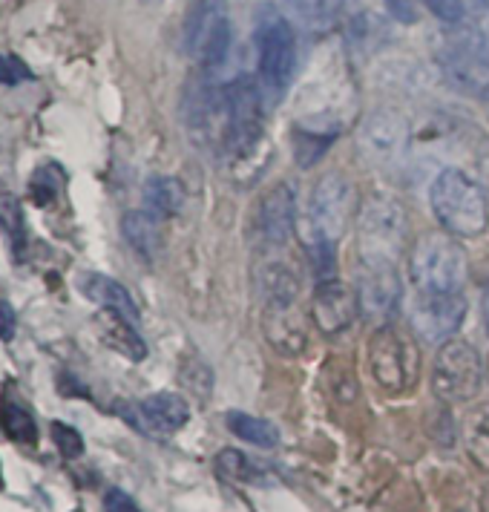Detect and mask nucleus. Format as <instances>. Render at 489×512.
Masks as SVG:
<instances>
[{
  "mask_svg": "<svg viewBox=\"0 0 489 512\" xmlns=\"http://www.w3.org/2000/svg\"><path fill=\"white\" fill-rule=\"evenodd\" d=\"M429 202L443 228L455 236H478L487 228V193L464 170H443L432 182Z\"/></svg>",
  "mask_w": 489,
  "mask_h": 512,
  "instance_id": "f257e3e1",
  "label": "nucleus"
},
{
  "mask_svg": "<svg viewBox=\"0 0 489 512\" xmlns=\"http://www.w3.org/2000/svg\"><path fill=\"white\" fill-rule=\"evenodd\" d=\"M406 239V210L392 196H372L357 219V248L363 268H395Z\"/></svg>",
  "mask_w": 489,
  "mask_h": 512,
  "instance_id": "f03ea898",
  "label": "nucleus"
},
{
  "mask_svg": "<svg viewBox=\"0 0 489 512\" xmlns=\"http://www.w3.org/2000/svg\"><path fill=\"white\" fill-rule=\"evenodd\" d=\"M409 277L420 294H458L466 282L464 248L446 233L420 236L409 254Z\"/></svg>",
  "mask_w": 489,
  "mask_h": 512,
  "instance_id": "7ed1b4c3",
  "label": "nucleus"
},
{
  "mask_svg": "<svg viewBox=\"0 0 489 512\" xmlns=\"http://www.w3.org/2000/svg\"><path fill=\"white\" fill-rule=\"evenodd\" d=\"M369 366L386 392H409L420 372V354L409 334L395 326H380L369 340Z\"/></svg>",
  "mask_w": 489,
  "mask_h": 512,
  "instance_id": "20e7f679",
  "label": "nucleus"
},
{
  "mask_svg": "<svg viewBox=\"0 0 489 512\" xmlns=\"http://www.w3.org/2000/svg\"><path fill=\"white\" fill-rule=\"evenodd\" d=\"M484 380V363L481 354L466 340H449L443 343L435 366H432V392L443 403H464L472 400Z\"/></svg>",
  "mask_w": 489,
  "mask_h": 512,
  "instance_id": "39448f33",
  "label": "nucleus"
},
{
  "mask_svg": "<svg viewBox=\"0 0 489 512\" xmlns=\"http://www.w3.org/2000/svg\"><path fill=\"white\" fill-rule=\"evenodd\" d=\"M351 185L343 173H326L308 199V239L305 245H337L349 225Z\"/></svg>",
  "mask_w": 489,
  "mask_h": 512,
  "instance_id": "423d86ee",
  "label": "nucleus"
},
{
  "mask_svg": "<svg viewBox=\"0 0 489 512\" xmlns=\"http://www.w3.org/2000/svg\"><path fill=\"white\" fill-rule=\"evenodd\" d=\"M257 55L262 81L280 93L297 64V35L277 12H262L257 24Z\"/></svg>",
  "mask_w": 489,
  "mask_h": 512,
  "instance_id": "0eeeda50",
  "label": "nucleus"
},
{
  "mask_svg": "<svg viewBox=\"0 0 489 512\" xmlns=\"http://www.w3.org/2000/svg\"><path fill=\"white\" fill-rule=\"evenodd\" d=\"M116 412L133 429H139L144 435H153V438H164V435L179 432L190 418V409H187L185 400L179 395H170V392L150 395L141 403H118Z\"/></svg>",
  "mask_w": 489,
  "mask_h": 512,
  "instance_id": "6e6552de",
  "label": "nucleus"
},
{
  "mask_svg": "<svg viewBox=\"0 0 489 512\" xmlns=\"http://www.w3.org/2000/svg\"><path fill=\"white\" fill-rule=\"evenodd\" d=\"M466 317L461 294H420L412 308V326L426 343H449Z\"/></svg>",
  "mask_w": 489,
  "mask_h": 512,
  "instance_id": "1a4fd4ad",
  "label": "nucleus"
},
{
  "mask_svg": "<svg viewBox=\"0 0 489 512\" xmlns=\"http://www.w3.org/2000/svg\"><path fill=\"white\" fill-rule=\"evenodd\" d=\"M438 61L449 84H455L461 93L478 95L481 101L489 98V58L484 55V49L469 41H458L443 49Z\"/></svg>",
  "mask_w": 489,
  "mask_h": 512,
  "instance_id": "9d476101",
  "label": "nucleus"
},
{
  "mask_svg": "<svg viewBox=\"0 0 489 512\" xmlns=\"http://www.w3.org/2000/svg\"><path fill=\"white\" fill-rule=\"evenodd\" d=\"M400 305V280L395 268H363V277L357 285V311L374 320L386 323L397 314Z\"/></svg>",
  "mask_w": 489,
  "mask_h": 512,
  "instance_id": "9b49d317",
  "label": "nucleus"
},
{
  "mask_svg": "<svg viewBox=\"0 0 489 512\" xmlns=\"http://www.w3.org/2000/svg\"><path fill=\"white\" fill-rule=\"evenodd\" d=\"M262 331H265V340L285 357L303 354L305 343H308L305 317L303 311L297 308V300L294 303H280V300L265 303V308H262Z\"/></svg>",
  "mask_w": 489,
  "mask_h": 512,
  "instance_id": "f8f14e48",
  "label": "nucleus"
},
{
  "mask_svg": "<svg viewBox=\"0 0 489 512\" xmlns=\"http://www.w3.org/2000/svg\"><path fill=\"white\" fill-rule=\"evenodd\" d=\"M297 222V196L294 187L280 185L274 187L271 193L262 196L257 210V233L259 242L268 248H280L282 242L291 236Z\"/></svg>",
  "mask_w": 489,
  "mask_h": 512,
  "instance_id": "ddd939ff",
  "label": "nucleus"
},
{
  "mask_svg": "<svg viewBox=\"0 0 489 512\" xmlns=\"http://www.w3.org/2000/svg\"><path fill=\"white\" fill-rule=\"evenodd\" d=\"M354 314H357V294L346 282L323 280L317 285L314 300H311V317H314L320 331L337 334V331L351 326Z\"/></svg>",
  "mask_w": 489,
  "mask_h": 512,
  "instance_id": "4468645a",
  "label": "nucleus"
},
{
  "mask_svg": "<svg viewBox=\"0 0 489 512\" xmlns=\"http://www.w3.org/2000/svg\"><path fill=\"white\" fill-rule=\"evenodd\" d=\"M360 147L366 150V156L380 164H392L400 159L403 147H406V124L403 118L392 113H377L360 133Z\"/></svg>",
  "mask_w": 489,
  "mask_h": 512,
  "instance_id": "2eb2a0df",
  "label": "nucleus"
},
{
  "mask_svg": "<svg viewBox=\"0 0 489 512\" xmlns=\"http://www.w3.org/2000/svg\"><path fill=\"white\" fill-rule=\"evenodd\" d=\"M121 233L127 245L147 262H153L162 251V219L150 210H130L121 219Z\"/></svg>",
  "mask_w": 489,
  "mask_h": 512,
  "instance_id": "dca6fc26",
  "label": "nucleus"
},
{
  "mask_svg": "<svg viewBox=\"0 0 489 512\" xmlns=\"http://www.w3.org/2000/svg\"><path fill=\"white\" fill-rule=\"evenodd\" d=\"M81 294L101 305V308H107V311H116L130 323H139V308H136L130 291L121 282L110 280L104 274H84L81 277Z\"/></svg>",
  "mask_w": 489,
  "mask_h": 512,
  "instance_id": "f3484780",
  "label": "nucleus"
},
{
  "mask_svg": "<svg viewBox=\"0 0 489 512\" xmlns=\"http://www.w3.org/2000/svg\"><path fill=\"white\" fill-rule=\"evenodd\" d=\"M98 326H101V340L110 349H116L118 354H124L130 360H144L147 357V346H144V340H141L139 331H136V323H130L121 314H116V311H107L104 308L98 314Z\"/></svg>",
  "mask_w": 489,
  "mask_h": 512,
  "instance_id": "a211bd4d",
  "label": "nucleus"
},
{
  "mask_svg": "<svg viewBox=\"0 0 489 512\" xmlns=\"http://www.w3.org/2000/svg\"><path fill=\"white\" fill-rule=\"evenodd\" d=\"M228 21V12H225V0H193L190 12L185 18V47L187 52H199V47L205 44L210 32L216 26Z\"/></svg>",
  "mask_w": 489,
  "mask_h": 512,
  "instance_id": "6ab92c4d",
  "label": "nucleus"
},
{
  "mask_svg": "<svg viewBox=\"0 0 489 512\" xmlns=\"http://www.w3.org/2000/svg\"><path fill=\"white\" fill-rule=\"evenodd\" d=\"M185 205V187L173 176H153L144 185V210H150L159 219L179 216Z\"/></svg>",
  "mask_w": 489,
  "mask_h": 512,
  "instance_id": "aec40b11",
  "label": "nucleus"
},
{
  "mask_svg": "<svg viewBox=\"0 0 489 512\" xmlns=\"http://www.w3.org/2000/svg\"><path fill=\"white\" fill-rule=\"evenodd\" d=\"M0 426L15 443H24V446H35L38 443V423L29 415V409H24L18 400L6 397L0 403Z\"/></svg>",
  "mask_w": 489,
  "mask_h": 512,
  "instance_id": "412c9836",
  "label": "nucleus"
},
{
  "mask_svg": "<svg viewBox=\"0 0 489 512\" xmlns=\"http://www.w3.org/2000/svg\"><path fill=\"white\" fill-rule=\"evenodd\" d=\"M228 429H231L236 438L254 443V446H265V449H271V446L280 443V432H277L274 423L254 418V415H245V412H231L228 415Z\"/></svg>",
  "mask_w": 489,
  "mask_h": 512,
  "instance_id": "4be33fe9",
  "label": "nucleus"
},
{
  "mask_svg": "<svg viewBox=\"0 0 489 512\" xmlns=\"http://www.w3.org/2000/svg\"><path fill=\"white\" fill-rule=\"evenodd\" d=\"M466 452L484 472H489V406L472 412L464 423Z\"/></svg>",
  "mask_w": 489,
  "mask_h": 512,
  "instance_id": "5701e85b",
  "label": "nucleus"
},
{
  "mask_svg": "<svg viewBox=\"0 0 489 512\" xmlns=\"http://www.w3.org/2000/svg\"><path fill=\"white\" fill-rule=\"evenodd\" d=\"M259 285H262L265 303H271V300L294 303V300H297V277H294L285 265H271V268H265L262 277H259Z\"/></svg>",
  "mask_w": 489,
  "mask_h": 512,
  "instance_id": "b1692460",
  "label": "nucleus"
},
{
  "mask_svg": "<svg viewBox=\"0 0 489 512\" xmlns=\"http://www.w3.org/2000/svg\"><path fill=\"white\" fill-rule=\"evenodd\" d=\"M0 231L12 236V242L24 239V210H21L18 196L6 190H0Z\"/></svg>",
  "mask_w": 489,
  "mask_h": 512,
  "instance_id": "393cba45",
  "label": "nucleus"
},
{
  "mask_svg": "<svg viewBox=\"0 0 489 512\" xmlns=\"http://www.w3.org/2000/svg\"><path fill=\"white\" fill-rule=\"evenodd\" d=\"M216 469L222 478L228 481H251L254 478V466L239 452V449H225L216 455Z\"/></svg>",
  "mask_w": 489,
  "mask_h": 512,
  "instance_id": "a878e982",
  "label": "nucleus"
},
{
  "mask_svg": "<svg viewBox=\"0 0 489 512\" xmlns=\"http://www.w3.org/2000/svg\"><path fill=\"white\" fill-rule=\"evenodd\" d=\"M52 441L58 446V452H61L64 458H70V461L84 455V438H81L78 429H72L70 423L55 420V423H52Z\"/></svg>",
  "mask_w": 489,
  "mask_h": 512,
  "instance_id": "bb28decb",
  "label": "nucleus"
},
{
  "mask_svg": "<svg viewBox=\"0 0 489 512\" xmlns=\"http://www.w3.org/2000/svg\"><path fill=\"white\" fill-rule=\"evenodd\" d=\"M334 141V136H314V133H303L300 139H297V162L303 164V167H311V164L317 162L323 153L328 150V144Z\"/></svg>",
  "mask_w": 489,
  "mask_h": 512,
  "instance_id": "cd10ccee",
  "label": "nucleus"
},
{
  "mask_svg": "<svg viewBox=\"0 0 489 512\" xmlns=\"http://www.w3.org/2000/svg\"><path fill=\"white\" fill-rule=\"evenodd\" d=\"M24 81H32V70L26 67L18 55L0 52V84L18 87V84H24Z\"/></svg>",
  "mask_w": 489,
  "mask_h": 512,
  "instance_id": "c85d7f7f",
  "label": "nucleus"
},
{
  "mask_svg": "<svg viewBox=\"0 0 489 512\" xmlns=\"http://www.w3.org/2000/svg\"><path fill=\"white\" fill-rule=\"evenodd\" d=\"M423 3L432 9V15L449 24H458L466 18V0H423Z\"/></svg>",
  "mask_w": 489,
  "mask_h": 512,
  "instance_id": "c756f323",
  "label": "nucleus"
},
{
  "mask_svg": "<svg viewBox=\"0 0 489 512\" xmlns=\"http://www.w3.org/2000/svg\"><path fill=\"white\" fill-rule=\"evenodd\" d=\"M104 510L107 512H141L139 504L127 495V492H121V489H110L107 495H104Z\"/></svg>",
  "mask_w": 489,
  "mask_h": 512,
  "instance_id": "7c9ffc66",
  "label": "nucleus"
},
{
  "mask_svg": "<svg viewBox=\"0 0 489 512\" xmlns=\"http://www.w3.org/2000/svg\"><path fill=\"white\" fill-rule=\"evenodd\" d=\"M15 331H18V317L12 311V305L0 300V340H12Z\"/></svg>",
  "mask_w": 489,
  "mask_h": 512,
  "instance_id": "2f4dec72",
  "label": "nucleus"
},
{
  "mask_svg": "<svg viewBox=\"0 0 489 512\" xmlns=\"http://www.w3.org/2000/svg\"><path fill=\"white\" fill-rule=\"evenodd\" d=\"M52 196H55V185L44 182V170H41V173L32 179V199H35V205H47Z\"/></svg>",
  "mask_w": 489,
  "mask_h": 512,
  "instance_id": "473e14b6",
  "label": "nucleus"
},
{
  "mask_svg": "<svg viewBox=\"0 0 489 512\" xmlns=\"http://www.w3.org/2000/svg\"><path fill=\"white\" fill-rule=\"evenodd\" d=\"M481 320H484V328H487L489 334V288L484 291V297H481Z\"/></svg>",
  "mask_w": 489,
  "mask_h": 512,
  "instance_id": "72a5a7b5",
  "label": "nucleus"
},
{
  "mask_svg": "<svg viewBox=\"0 0 489 512\" xmlns=\"http://www.w3.org/2000/svg\"><path fill=\"white\" fill-rule=\"evenodd\" d=\"M481 510L489 512V487L484 489V495H481Z\"/></svg>",
  "mask_w": 489,
  "mask_h": 512,
  "instance_id": "f704fd0d",
  "label": "nucleus"
},
{
  "mask_svg": "<svg viewBox=\"0 0 489 512\" xmlns=\"http://www.w3.org/2000/svg\"><path fill=\"white\" fill-rule=\"evenodd\" d=\"M484 107H487V113H489V98H484Z\"/></svg>",
  "mask_w": 489,
  "mask_h": 512,
  "instance_id": "c9c22d12",
  "label": "nucleus"
},
{
  "mask_svg": "<svg viewBox=\"0 0 489 512\" xmlns=\"http://www.w3.org/2000/svg\"><path fill=\"white\" fill-rule=\"evenodd\" d=\"M487 377H489V366H487Z\"/></svg>",
  "mask_w": 489,
  "mask_h": 512,
  "instance_id": "e433bc0d",
  "label": "nucleus"
}]
</instances>
